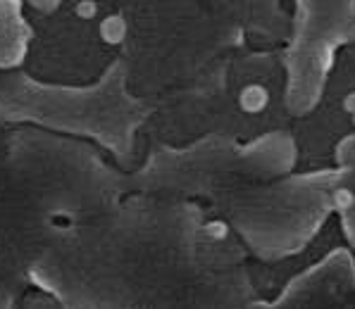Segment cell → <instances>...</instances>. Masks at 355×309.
Instances as JSON below:
<instances>
[{
	"instance_id": "cell-1",
	"label": "cell",
	"mask_w": 355,
	"mask_h": 309,
	"mask_svg": "<svg viewBox=\"0 0 355 309\" xmlns=\"http://www.w3.org/2000/svg\"><path fill=\"white\" fill-rule=\"evenodd\" d=\"M100 36L110 43V45H117V43L127 36V22L119 17V15L105 17L103 19V24H100Z\"/></svg>"
},
{
	"instance_id": "cell-4",
	"label": "cell",
	"mask_w": 355,
	"mask_h": 309,
	"mask_svg": "<svg viewBox=\"0 0 355 309\" xmlns=\"http://www.w3.org/2000/svg\"><path fill=\"white\" fill-rule=\"evenodd\" d=\"M74 12H76V17L84 19V22L93 19L95 15H98V0H79Z\"/></svg>"
},
{
	"instance_id": "cell-7",
	"label": "cell",
	"mask_w": 355,
	"mask_h": 309,
	"mask_svg": "<svg viewBox=\"0 0 355 309\" xmlns=\"http://www.w3.org/2000/svg\"><path fill=\"white\" fill-rule=\"evenodd\" d=\"M353 121H355V112H353Z\"/></svg>"
},
{
	"instance_id": "cell-3",
	"label": "cell",
	"mask_w": 355,
	"mask_h": 309,
	"mask_svg": "<svg viewBox=\"0 0 355 309\" xmlns=\"http://www.w3.org/2000/svg\"><path fill=\"white\" fill-rule=\"evenodd\" d=\"M331 200H334V205H336L338 209H348L355 205V193L350 191V188H346V186H341L338 191H334Z\"/></svg>"
},
{
	"instance_id": "cell-2",
	"label": "cell",
	"mask_w": 355,
	"mask_h": 309,
	"mask_svg": "<svg viewBox=\"0 0 355 309\" xmlns=\"http://www.w3.org/2000/svg\"><path fill=\"white\" fill-rule=\"evenodd\" d=\"M241 105L248 112H258L267 105V91L260 88V86H248L243 93H241Z\"/></svg>"
},
{
	"instance_id": "cell-6",
	"label": "cell",
	"mask_w": 355,
	"mask_h": 309,
	"mask_svg": "<svg viewBox=\"0 0 355 309\" xmlns=\"http://www.w3.org/2000/svg\"><path fill=\"white\" fill-rule=\"evenodd\" d=\"M343 107H346L348 112H355V91L348 93L346 98H343Z\"/></svg>"
},
{
	"instance_id": "cell-5",
	"label": "cell",
	"mask_w": 355,
	"mask_h": 309,
	"mask_svg": "<svg viewBox=\"0 0 355 309\" xmlns=\"http://www.w3.org/2000/svg\"><path fill=\"white\" fill-rule=\"evenodd\" d=\"M208 233H210L212 238L222 240V238L229 233V228H227V224H224V221H212V224H208Z\"/></svg>"
}]
</instances>
